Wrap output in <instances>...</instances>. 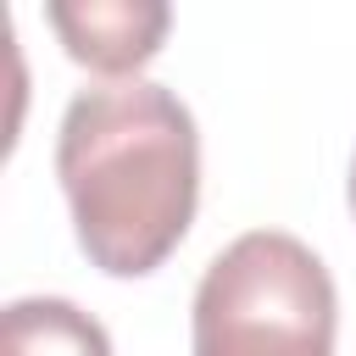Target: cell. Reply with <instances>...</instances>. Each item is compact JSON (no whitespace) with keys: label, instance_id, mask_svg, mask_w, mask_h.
Wrapping results in <instances>:
<instances>
[{"label":"cell","instance_id":"obj_1","mask_svg":"<svg viewBox=\"0 0 356 356\" xmlns=\"http://www.w3.org/2000/svg\"><path fill=\"white\" fill-rule=\"evenodd\" d=\"M56 178L78 250L111 278L156 273L200 200V134L167 83L122 78L78 89L56 134Z\"/></svg>","mask_w":356,"mask_h":356},{"label":"cell","instance_id":"obj_2","mask_svg":"<svg viewBox=\"0 0 356 356\" xmlns=\"http://www.w3.org/2000/svg\"><path fill=\"white\" fill-rule=\"evenodd\" d=\"M334 278L312 245L250 228L211 256L189 312L195 356H334Z\"/></svg>","mask_w":356,"mask_h":356},{"label":"cell","instance_id":"obj_3","mask_svg":"<svg viewBox=\"0 0 356 356\" xmlns=\"http://www.w3.org/2000/svg\"><path fill=\"white\" fill-rule=\"evenodd\" d=\"M50 28L61 33L67 56L106 78H134L145 61H156L172 11L161 0H50Z\"/></svg>","mask_w":356,"mask_h":356},{"label":"cell","instance_id":"obj_4","mask_svg":"<svg viewBox=\"0 0 356 356\" xmlns=\"http://www.w3.org/2000/svg\"><path fill=\"white\" fill-rule=\"evenodd\" d=\"M0 356H111V339L72 300L22 295L0 317Z\"/></svg>","mask_w":356,"mask_h":356},{"label":"cell","instance_id":"obj_5","mask_svg":"<svg viewBox=\"0 0 356 356\" xmlns=\"http://www.w3.org/2000/svg\"><path fill=\"white\" fill-rule=\"evenodd\" d=\"M350 211H356V161H350Z\"/></svg>","mask_w":356,"mask_h":356}]
</instances>
